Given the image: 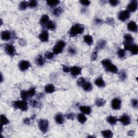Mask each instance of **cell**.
<instances>
[{
    "label": "cell",
    "mask_w": 138,
    "mask_h": 138,
    "mask_svg": "<svg viewBox=\"0 0 138 138\" xmlns=\"http://www.w3.org/2000/svg\"><path fill=\"white\" fill-rule=\"evenodd\" d=\"M94 83L96 86L99 87H104L105 86V82L101 77H98L94 81Z\"/></svg>",
    "instance_id": "obj_20"
},
{
    "label": "cell",
    "mask_w": 138,
    "mask_h": 138,
    "mask_svg": "<svg viewBox=\"0 0 138 138\" xmlns=\"http://www.w3.org/2000/svg\"><path fill=\"white\" fill-rule=\"evenodd\" d=\"M83 89L85 91H91L92 90V85L91 83L89 82L86 81L85 82V83L84 84L83 86H82Z\"/></svg>",
    "instance_id": "obj_28"
},
{
    "label": "cell",
    "mask_w": 138,
    "mask_h": 138,
    "mask_svg": "<svg viewBox=\"0 0 138 138\" xmlns=\"http://www.w3.org/2000/svg\"><path fill=\"white\" fill-rule=\"evenodd\" d=\"M3 81V77H2V74H1V82Z\"/></svg>",
    "instance_id": "obj_56"
},
{
    "label": "cell",
    "mask_w": 138,
    "mask_h": 138,
    "mask_svg": "<svg viewBox=\"0 0 138 138\" xmlns=\"http://www.w3.org/2000/svg\"><path fill=\"white\" fill-rule=\"evenodd\" d=\"M108 23H111V24H113V23H114V20L112 18H107V21H106Z\"/></svg>",
    "instance_id": "obj_53"
},
{
    "label": "cell",
    "mask_w": 138,
    "mask_h": 138,
    "mask_svg": "<svg viewBox=\"0 0 138 138\" xmlns=\"http://www.w3.org/2000/svg\"><path fill=\"white\" fill-rule=\"evenodd\" d=\"M30 67V64L29 61L26 60H23L19 63L18 67L22 71H25Z\"/></svg>",
    "instance_id": "obj_7"
},
{
    "label": "cell",
    "mask_w": 138,
    "mask_h": 138,
    "mask_svg": "<svg viewBox=\"0 0 138 138\" xmlns=\"http://www.w3.org/2000/svg\"><path fill=\"white\" fill-rule=\"evenodd\" d=\"M117 55L120 58H123L126 56V51L125 49H120L118 50Z\"/></svg>",
    "instance_id": "obj_37"
},
{
    "label": "cell",
    "mask_w": 138,
    "mask_h": 138,
    "mask_svg": "<svg viewBox=\"0 0 138 138\" xmlns=\"http://www.w3.org/2000/svg\"><path fill=\"white\" fill-rule=\"evenodd\" d=\"M38 6V2L37 1H35V0H32L28 2V7L30 8H36V7Z\"/></svg>",
    "instance_id": "obj_40"
},
{
    "label": "cell",
    "mask_w": 138,
    "mask_h": 138,
    "mask_svg": "<svg viewBox=\"0 0 138 138\" xmlns=\"http://www.w3.org/2000/svg\"><path fill=\"white\" fill-rule=\"evenodd\" d=\"M38 127L43 133H46L49 129V121L46 119H41L38 122Z\"/></svg>",
    "instance_id": "obj_4"
},
{
    "label": "cell",
    "mask_w": 138,
    "mask_h": 138,
    "mask_svg": "<svg viewBox=\"0 0 138 138\" xmlns=\"http://www.w3.org/2000/svg\"><path fill=\"white\" fill-rule=\"evenodd\" d=\"M39 39L42 42H47L49 41V35L46 30H43L39 35Z\"/></svg>",
    "instance_id": "obj_11"
},
{
    "label": "cell",
    "mask_w": 138,
    "mask_h": 138,
    "mask_svg": "<svg viewBox=\"0 0 138 138\" xmlns=\"http://www.w3.org/2000/svg\"><path fill=\"white\" fill-rule=\"evenodd\" d=\"M87 81L86 79H85L84 77H81L78 79V81L77 82V85H78L79 87H82L83 86L84 84L85 83V82H86Z\"/></svg>",
    "instance_id": "obj_39"
},
{
    "label": "cell",
    "mask_w": 138,
    "mask_h": 138,
    "mask_svg": "<svg viewBox=\"0 0 138 138\" xmlns=\"http://www.w3.org/2000/svg\"><path fill=\"white\" fill-rule=\"evenodd\" d=\"M9 123V120L8 118L5 116L3 114L1 115V124L2 127L4 126V125H8Z\"/></svg>",
    "instance_id": "obj_31"
},
{
    "label": "cell",
    "mask_w": 138,
    "mask_h": 138,
    "mask_svg": "<svg viewBox=\"0 0 138 138\" xmlns=\"http://www.w3.org/2000/svg\"><path fill=\"white\" fill-rule=\"evenodd\" d=\"M59 1H47L46 2V4L47 6H49L50 7H55L57 6L58 4L59 3Z\"/></svg>",
    "instance_id": "obj_38"
},
{
    "label": "cell",
    "mask_w": 138,
    "mask_h": 138,
    "mask_svg": "<svg viewBox=\"0 0 138 138\" xmlns=\"http://www.w3.org/2000/svg\"><path fill=\"white\" fill-rule=\"evenodd\" d=\"M28 7V2L26 1H22L19 4V9L22 10H26Z\"/></svg>",
    "instance_id": "obj_36"
},
{
    "label": "cell",
    "mask_w": 138,
    "mask_h": 138,
    "mask_svg": "<svg viewBox=\"0 0 138 138\" xmlns=\"http://www.w3.org/2000/svg\"><path fill=\"white\" fill-rule=\"evenodd\" d=\"M63 12V10L61 8V7H57L54 9L53 11V14L55 16H59Z\"/></svg>",
    "instance_id": "obj_32"
},
{
    "label": "cell",
    "mask_w": 138,
    "mask_h": 138,
    "mask_svg": "<svg viewBox=\"0 0 138 138\" xmlns=\"http://www.w3.org/2000/svg\"><path fill=\"white\" fill-rule=\"evenodd\" d=\"M80 3H81L82 5L84 6H89V5L90 4V1H88V0H84V1H80Z\"/></svg>",
    "instance_id": "obj_49"
},
{
    "label": "cell",
    "mask_w": 138,
    "mask_h": 138,
    "mask_svg": "<svg viewBox=\"0 0 138 138\" xmlns=\"http://www.w3.org/2000/svg\"><path fill=\"white\" fill-rule=\"evenodd\" d=\"M46 28L49 30H54L56 29V24H55V22L54 21H49L48 23H47L46 25Z\"/></svg>",
    "instance_id": "obj_29"
},
{
    "label": "cell",
    "mask_w": 138,
    "mask_h": 138,
    "mask_svg": "<svg viewBox=\"0 0 138 138\" xmlns=\"http://www.w3.org/2000/svg\"><path fill=\"white\" fill-rule=\"evenodd\" d=\"M14 107L16 109L20 110L22 111H27L28 109V105L27 102L25 100L22 99V100H17L14 102Z\"/></svg>",
    "instance_id": "obj_2"
},
{
    "label": "cell",
    "mask_w": 138,
    "mask_h": 138,
    "mask_svg": "<svg viewBox=\"0 0 138 138\" xmlns=\"http://www.w3.org/2000/svg\"><path fill=\"white\" fill-rule=\"evenodd\" d=\"M31 104L32 105V107H38V102H37L36 100H32L31 101Z\"/></svg>",
    "instance_id": "obj_51"
},
{
    "label": "cell",
    "mask_w": 138,
    "mask_h": 138,
    "mask_svg": "<svg viewBox=\"0 0 138 138\" xmlns=\"http://www.w3.org/2000/svg\"><path fill=\"white\" fill-rule=\"evenodd\" d=\"M127 10L130 12H135L138 9V1L136 0L132 1L129 2L127 7Z\"/></svg>",
    "instance_id": "obj_9"
},
{
    "label": "cell",
    "mask_w": 138,
    "mask_h": 138,
    "mask_svg": "<svg viewBox=\"0 0 138 138\" xmlns=\"http://www.w3.org/2000/svg\"><path fill=\"white\" fill-rule=\"evenodd\" d=\"M106 45V42L105 40H100L97 43L96 46V50H99L104 49Z\"/></svg>",
    "instance_id": "obj_26"
},
{
    "label": "cell",
    "mask_w": 138,
    "mask_h": 138,
    "mask_svg": "<svg viewBox=\"0 0 138 138\" xmlns=\"http://www.w3.org/2000/svg\"><path fill=\"white\" fill-rule=\"evenodd\" d=\"M5 51L6 53L10 56H14L16 54L15 47L12 44H7L5 47Z\"/></svg>",
    "instance_id": "obj_6"
},
{
    "label": "cell",
    "mask_w": 138,
    "mask_h": 138,
    "mask_svg": "<svg viewBox=\"0 0 138 138\" xmlns=\"http://www.w3.org/2000/svg\"><path fill=\"white\" fill-rule=\"evenodd\" d=\"M84 41L86 44L90 46L92 45L93 43V38L91 35H86L84 37Z\"/></svg>",
    "instance_id": "obj_19"
},
{
    "label": "cell",
    "mask_w": 138,
    "mask_h": 138,
    "mask_svg": "<svg viewBox=\"0 0 138 138\" xmlns=\"http://www.w3.org/2000/svg\"><path fill=\"white\" fill-rule=\"evenodd\" d=\"M20 96H21V98L22 99L25 100L29 98L28 91H26V90H22V91H21L20 92Z\"/></svg>",
    "instance_id": "obj_34"
},
{
    "label": "cell",
    "mask_w": 138,
    "mask_h": 138,
    "mask_svg": "<svg viewBox=\"0 0 138 138\" xmlns=\"http://www.w3.org/2000/svg\"><path fill=\"white\" fill-rule=\"evenodd\" d=\"M45 62H46V60L42 55H39L36 59V63L39 66H42L44 65Z\"/></svg>",
    "instance_id": "obj_21"
},
{
    "label": "cell",
    "mask_w": 138,
    "mask_h": 138,
    "mask_svg": "<svg viewBox=\"0 0 138 138\" xmlns=\"http://www.w3.org/2000/svg\"><path fill=\"white\" fill-rule=\"evenodd\" d=\"M107 121L109 123L110 125H114L117 124L118 121V119L117 117L112 115H110V116L107 118Z\"/></svg>",
    "instance_id": "obj_25"
},
{
    "label": "cell",
    "mask_w": 138,
    "mask_h": 138,
    "mask_svg": "<svg viewBox=\"0 0 138 138\" xmlns=\"http://www.w3.org/2000/svg\"><path fill=\"white\" fill-rule=\"evenodd\" d=\"M44 91L47 93H53L55 91V87L53 84H48L44 86Z\"/></svg>",
    "instance_id": "obj_16"
},
{
    "label": "cell",
    "mask_w": 138,
    "mask_h": 138,
    "mask_svg": "<svg viewBox=\"0 0 138 138\" xmlns=\"http://www.w3.org/2000/svg\"><path fill=\"white\" fill-rule=\"evenodd\" d=\"M66 46L65 42L62 40L58 41L53 48V53L55 55H58L62 53L63 51L64 48Z\"/></svg>",
    "instance_id": "obj_3"
},
{
    "label": "cell",
    "mask_w": 138,
    "mask_h": 138,
    "mask_svg": "<svg viewBox=\"0 0 138 138\" xmlns=\"http://www.w3.org/2000/svg\"><path fill=\"white\" fill-rule=\"evenodd\" d=\"M62 70L65 73H69L70 72V67L66 66V65H63Z\"/></svg>",
    "instance_id": "obj_48"
},
{
    "label": "cell",
    "mask_w": 138,
    "mask_h": 138,
    "mask_svg": "<svg viewBox=\"0 0 138 138\" xmlns=\"http://www.w3.org/2000/svg\"><path fill=\"white\" fill-rule=\"evenodd\" d=\"M45 57L47 59L51 60L54 58V54L52 52L47 51L46 52V53L45 54Z\"/></svg>",
    "instance_id": "obj_41"
},
{
    "label": "cell",
    "mask_w": 138,
    "mask_h": 138,
    "mask_svg": "<svg viewBox=\"0 0 138 138\" xmlns=\"http://www.w3.org/2000/svg\"><path fill=\"white\" fill-rule=\"evenodd\" d=\"M124 38V44H129V45L133 44V42L134 39L130 34L125 35Z\"/></svg>",
    "instance_id": "obj_17"
},
{
    "label": "cell",
    "mask_w": 138,
    "mask_h": 138,
    "mask_svg": "<svg viewBox=\"0 0 138 138\" xmlns=\"http://www.w3.org/2000/svg\"><path fill=\"white\" fill-rule=\"evenodd\" d=\"M130 17V12L127 10H122L120 11L118 17L120 21L124 22L126 21Z\"/></svg>",
    "instance_id": "obj_5"
},
{
    "label": "cell",
    "mask_w": 138,
    "mask_h": 138,
    "mask_svg": "<svg viewBox=\"0 0 138 138\" xmlns=\"http://www.w3.org/2000/svg\"><path fill=\"white\" fill-rule=\"evenodd\" d=\"M84 27L82 25L76 24L71 27L69 31V34L71 37H74L77 35L82 34L84 31Z\"/></svg>",
    "instance_id": "obj_1"
},
{
    "label": "cell",
    "mask_w": 138,
    "mask_h": 138,
    "mask_svg": "<svg viewBox=\"0 0 138 138\" xmlns=\"http://www.w3.org/2000/svg\"><path fill=\"white\" fill-rule=\"evenodd\" d=\"M119 2H120L119 1H118V0H110V1H109L110 4L113 7L117 6V5L119 4Z\"/></svg>",
    "instance_id": "obj_44"
},
{
    "label": "cell",
    "mask_w": 138,
    "mask_h": 138,
    "mask_svg": "<svg viewBox=\"0 0 138 138\" xmlns=\"http://www.w3.org/2000/svg\"><path fill=\"white\" fill-rule=\"evenodd\" d=\"M106 103V100L102 98L97 99L96 101H95V104L98 107H101Z\"/></svg>",
    "instance_id": "obj_30"
},
{
    "label": "cell",
    "mask_w": 138,
    "mask_h": 138,
    "mask_svg": "<svg viewBox=\"0 0 138 138\" xmlns=\"http://www.w3.org/2000/svg\"><path fill=\"white\" fill-rule=\"evenodd\" d=\"M88 138H95V137L94 136H92V135H90V136H89Z\"/></svg>",
    "instance_id": "obj_57"
},
{
    "label": "cell",
    "mask_w": 138,
    "mask_h": 138,
    "mask_svg": "<svg viewBox=\"0 0 138 138\" xmlns=\"http://www.w3.org/2000/svg\"><path fill=\"white\" fill-rule=\"evenodd\" d=\"M55 120L56 122L59 125H62L64 123V116L61 113L57 114L55 118Z\"/></svg>",
    "instance_id": "obj_23"
},
{
    "label": "cell",
    "mask_w": 138,
    "mask_h": 138,
    "mask_svg": "<svg viewBox=\"0 0 138 138\" xmlns=\"http://www.w3.org/2000/svg\"><path fill=\"white\" fill-rule=\"evenodd\" d=\"M80 111L84 114H90L91 113V108L88 106H81L79 107Z\"/></svg>",
    "instance_id": "obj_18"
},
{
    "label": "cell",
    "mask_w": 138,
    "mask_h": 138,
    "mask_svg": "<svg viewBox=\"0 0 138 138\" xmlns=\"http://www.w3.org/2000/svg\"><path fill=\"white\" fill-rule=\"evenodd\" d=\"M105 69L107 71L111 72L112 74H116L118 72V69L117 66H115V65L113 64H112V63H111L110 64L107 65L106 67H105Z\"/></svg>",
    "instance_id": "obj_12"
},
{
    "label": "cell",
    "mask_w": 138,
    "mask_h": 138,
    "mask_svg": "<svg viewBox=\"0 0 138 138\" xmlns=\"http://www.w3.org/2000/svg\"><path fill=\"white\" fill-rule=\"evenodd\" d=\"M129 50L133 55H136L138 52V46L136 44H132L130 47Z\"/></svg>",
    "instance_id": "obj_33"
},
{
    "label": "cell",
    "mask_w": 138,
    "mask_h": 138,
    "mask_svg": "<svg viewBox=\"0 0 138 138\" xmlns=\"http://www.w3.org/2000/svg\"><path fill=\"white\" fill-rule=\"evenodd\" d=\"M97 53H98L97 51H94L92 54V55L91 56V59L92 60V61H94L97 59V57H98Z\"/></svg>",
    "instance_id": "obj_45"
},
{
    "label": "cell",
    "mask_w": 138,
    "mask_h": 138,
    "mask_svg": "<svg viewBox=\"0 0 138 138\" xmlns=\"http://www.w3.org/2000/svg\"><path fill=\"white\" fill-rule=\"evenodd\" d=\"M101 134L102 136L106 138H111L113 136V133L111 130L106 129L104 130L101 132Z\"/></svg>",
    "instance_id": "obj_24"
},
{
    "label": "cell",
    "mask_w": 138,
    "mask_h": 138,
    "mask_svg": "<svg viewBox=\"0 0 138 138\" xmlns=\"http://www.w3.org/2000/svg\"><path fill=\"white\" fill-rule=\"evenodd\" d=\"M95 23H96V24L100 25L102 23V21L99 18H96V19H95Z\"/></svg>",
    "instance_id": "obj_54"
},
{
    "label": "cell",
    "mask_w": 138,
    "mask_h": 138,
    "mask_svg": "<svg viewBox=\"0 0 138 138\" xmlns=\"http://www.w3.org/2000/svg\"><path fill=\"white\" fill-rule=\"evenodd\" d=\"M119 76V78H120V80H121V81H124L127 78V74H126V72H125L124 71H122L121 72H120Z\"/></svg>",
    "instance_id": "obj_42"
},
{
    "label": "cell",
    "mask_w": 138,
    "mask_h": 138,
    "mask_svg": "<svg viewBox=\"0 0 138 138\" xmlns=\"http://www.w3.org/2000/svg\"><path fill=\"white\" fill-rule=\"evenodd\" d=\"M27 91H28V93L29 98L33 97L34 96H35V95H36V88L34 87H31V88H30L28 90H27Z\"/></svg>",
    "instance_id": "obj_35"
},
{
    "label": "cell",
    "mask_w": 138,
    "mask_h": 138,
    "mask_svg": "<svg viewBox=\"0 0 138 138\" xmlns=\"http://www.w3.org/2000/svg\"><path fill=\"white\" fill-rule=\"evenodd\" d=\"M74 117H75V114L74 113H70L67 114L66 115V118L69 120H73L74 119Z\"/></svg>",
    "instance_id": "obj_47"
},
{
    "label": "cell",
    "mask_w": 138,
    "mask_h": 138,
    "mask_svg": "<svg viewBox=\"0 0 138 138\" xmlns=\"http://www.w3.org/2000/svg\"><path fill=\"white\" fill-rule=\"evenodd\" d=\"M134 134V132L133 130H130L129 133H128V135H130V136H131V135H133Z\"/></svg>",
    "instance_id": "obj_55"
},
{
    "label": "cell",
    "mask_w": 138,
    "mask_h": 138,
    "mask_svg": "<svg viewBox=\"0 0 138 138\" xmlns=\"http://www.w3.org/2000/svg\"><path fill=\"white\" fill-rule=\"evenodd\" d=\"M49 20V17L47 15H44L41 17V19H40V24H41L42 26H46L47 23H48Z\"/></svg>",
    "instance_id": "obj_22"
},
{
    "label": "cell",
    "mask_w": 138,
    "mask_h": 138,
    "mask_svg": "<svg viewBox=\"0 0 138 138\" xmlns=\"http://www.w3.org/2000/svg\"><path fill=\"white\" fill-rule=\"evenodd\" d=\"M111 106L113 110H119L120 109L121 106V100L117 98H115L112 100Z\"/></svg>",
    "instance_id": "obj_8"
},
{
    "label": "cell",
    "mask_w": 138,
    "mask_h": 138,
    "mask_svg": "<svg viewBox=\"0 0 138 138\" xmlns=\"http://www.w3.org/2000/svg\"><path fill=\"white\" fill-rule=\"evenodd\" d=\"M132 105L134 108H137L138 105V100L136 99H133L132 100Z\"/></svg>",
    "instance_id": "obj_50"
},
{
    "label": "cell",
    "mask_w": 138,
    "mask_h": 138,
    "mask_svg": "<svg viewBox=\"0 0 138 138\" xmlns=\"http://www.w3.org/2000/svg\"><path fill=\"white\" fill-rule=\"evenodd\" d=\"M127 29L130 31L136 32L138 31V26L134 21H130L127 24Z\"/></svg>",
    "instance_id": "obj_14"
},
{
    "label": "cell",
    "mask_w": 138,
    "mask_h": 138,
    "mask_svg": "<svg viewBox=\"0 0 138 138\" xmlns=\"http://www.w3.org/2000/svg\"><path fill=\"white\" fill-rule=\"evenodd\" d=\"M77 119L78 120V121L82 124H83L84 123L86 122L87 120L86 116H85V114L84 113H79L77 115Z\"/></svg>",
    "instance_id": "obj_27"
},
{
    "label": "cell",
    "mask_w": 138,
    "mask_h": 138,
    "mask_svg": "<svg viewBox=\"0 0 138 138\" xmlns=\"http://www.w3.org/2000/svg\"><path fill=\"white\" fill-rule=\"evenodd\" d=\"M119 121L122 125L126 126V125H129V124H130V118L128 115L124 114L120 118Z\"/></svg>",
    "instance_id": "obj_13"
},
{
    "label": "cell",
    "mask_w": 138,
    "mask_h": 138,
    "mask_svg": "<svg viewBox=\"0 0 138 138\" xmlns=\"http://www.w3.org/2000/svg\"><path fill=\"white\" fill-rule=\"evenodd\" d=\"M82 69L79 66H74L73 67H70V73L72 76L76 77L79 76V74H82Z\"/></svg>",
    "instance_id": "obj_10"
},
{
    "label": "cell",
    "mask_w": 138,
    "mask_h": 138,
    "mask_svg": "<svg viewBox=\"0 0 138 138\" xmlns=\"http://www.w3.org/2000/svg\"><path fill=\"white\" fill-rule=\"evenodd\" d=\"M23 122L24 124L26 125H29L31 123V119L30 118H25L23 120Z\"/></svg>",
    "instance_id": "obj_52"
},
{
    "label": "cell",
    "mask_w": 138,
    "mask_h": 138,
    "mask_svg": "<svg viewBox=\"0 0 138 138\" xmlns=\"http://www.w3.org/2000/svg\"><path fill=\"white\" fill-rule=\"evenodd\" d=\"M1 37L3 41H9L11 38V33L8 30L3 31L1 32Z\"/></svg>",
    "instance_id": "obj_15"
},
{
    "label": "cell",
    "mask_w": 138,
    "mask_h": 138,
    "mask_svg": "<svg viewBox=\"0 0 138 138\" xmlns=\"http://www.w3.org/2000/svg\"><path fill=\"white\" fill-rule=\"evenodd\" d=\"M111 63V61L109 59H104L102 60L101 61V64L104 67H106L108 65L110 64Z\"/></svg>",
    "instance_id": "obj_43"
},
{
    "label": "cell",
    "mask_w": 138,
    "mask_h": 138,
    "mask_svg": "<svg viewBox=\"0 0 138 138\" xmlns=\"http://www.w3.org/2000/svg\"><path fill=\"white\" fill-rule=\"evenodd\" d=\"M68 52L72 55H74L76 54V50L74 47H70L68 49Z\"/></svg>",
    "instance_id": "obj_46"
}]
</instances>
